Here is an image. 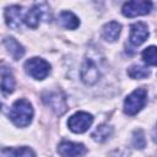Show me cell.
Masks as SVG:
<instances>
[{
    "mask_svg": "<svg viewBox=\"0 0 157 157\" xmlns=\"http://www.w3.org/2000/svg\"><path fill=\"white\" fill-rule=\"evenodd\" d=\"M58 22L61 27L66 29H76L80 26V20L70 11H63L60 12L58 17Z\"/></svg>",
    "mask_w": 157,
    "mask_h": 157,
    "instance_id": "14",
    "label": "cell"
},
{
    "mask_svg": "<svg viewBox=\"0 0 157 157\" xmlns=\"http://www.w3.org/2000/svg\"><path fill=\"white\" fill-rule=\"evenodd\" d=\"M26 72L36 80H43L49 75L50 65L42 58H31L25 63Z\"/></svg>",
    "mask_w": 157,
    "mask_h": 157,
    "instance_id": "4",
    "label": "cell"
},
{
    "mask_svg": "<svg viewBox=\"0 0 157 157\" xmlns=\"http://www.w3.org/2000/svg\"><path fill=\"white\" fill-rule=\"evenodd\" d=\"M58 152L61 156H81L86 153V147L82 144L63 141L58 146Z\"/></svg>",
    "mask_w": 157,
    "mask_h": 157,
    "instance_id": "11",
    "label": "cell"
},
{
    "mask_svg": "<svg viewBox=\"0 0 157 157\" xmlns=\"http://www.w3.org/2000/svg\"><path fill=\"white\" fill-rule=\"evenodd\" d=\"M120 31H121V26L120 23L115 22V21H112V22H108L103 26L102 28V37L107 40V42H115L120 34Z\"/></svg>",
    "mask_w": 157,
    "mask_h": 157,
    "instance_id": "12",
    "label": "cell"
},
{
    "mask_svg": "<svg viewBox=\"0 0 157 157\" xmlns=\"http://www.w3.org/2000/svg\"><path fill=\"white\" fill-rule=\"evenodd\" d=\"M40 20H50V11L44 0H37L23 17L25 23L31 28H37Z\"/></svg>",
    "mask_w": 157,
    "mask_h": 157,
    "instance_id": "2",
    "label": "cell"
},
{
    "mask_svg": "<svg viewBox=\"0 0 157 157\" xmlns=\"http://www.w3.org/2000/svg\"><path fill=\"white\" fill-rule=\"evenodd\" d=\"M5 20L10 28L20 29L22 23V7L18 5H12L5 9Z\"/></svg>",
    "mask_w": 157,
    "mask_h": 157,
    "instance_id": "10",
    "label": "cell"
},
{
    "mask_svg": "<svg viewBox=\"0 0 157 157\" xmlns=\"http://www.w3.org/2000/svg\"><path fill=\"white\" fill-rule=\"evenodd\" d=\"M1 90L4 93H11L15 90V78L11 71L2 66L1 67Z\"/></svg>",
    "mask_w": 157,
    "mask_h": 157,
    "instance_id": "15",
    "label": "cell"
},
{
    "mask_svg": "<svg viewBox=\"0 0 157 157\" xmlns=\"http://www.w3.org/2000/svg\"><path fill=\"white\" fill-rule=\"evenodd\" d=\"M142 59L146 64L157 66V47H153V45L147 47L142 52Z\"/></svg>",
    "mask_w": 157,
    "mask_h": 157,
    "instance_id": "19",
    "label": "cell"
},
{
    "mask_svg": "<svg viewBox=\"0 0 157 157\" xmlns=\"http://www.w3.org/2000/svg\"><path fill=\"white\" fill-rule=\"evenodd\" d=\"M4 45L7 49V52L10 53V55L15 60L21 59L23 56V54H25V48L12 37H5L4 38Z\"/></svg>",
    "mask_w": 157,
    "mask_h": 157,
    "instance_id": "13",
    "label": "cell"
},
{
    "mask_svg": "<svg viewBox=\"0 0 157 157\" xmlns=\"http://www.w3.org/2000/svg\"><path fill=\"white\" fill-rule=\"evenodd\" d=\"M152 10L151 0H129L123 5L121 12L126 17L147 15Z\"/></svg>",
    "mask_w": 157,
    "mask_h": 157,
    "instance_id": "5",
    "label": "cell"
},
{
    "mask_svg": "<svg viewBox=\"0 0 157 157\" xmlns=\"http://www.w3.org/2000/svg\"><path fill=\"white\" fill-rule=\"evenodd\" d=\"M148 37L147 26L142 22H136L130 26V43L135 47L141 45Z\"/></svg>",
    "mask_w": 157,
    "mask_h": 157,
    "instance_id": "9",
    "label": "cell"
},
{
    "mask_svg": "<svg viewBox=\"0 0 157 157\" xmlns=\"http://www.w3.org/2000/svg\"><path fill=\"white\" fill-rule=\"evenodd\" d=\"M9 117L11 119V121L18 128H25V126L29 125V123L32 121V118H33L32 104L27 99H23V98L17 99L12 104Z\"/></svg>",
    "mask_w": 157,
    "mask_h": 157,
    "instance_id": "1",
    "label": "cell"
},
{
    "mask_svg": "<svg viewBox=\"0 0 157 157\" xmlns=\"http://www.w3.org/2000/svg\"><path fill=\"white\" fill-rule=\"evenodd\" d=\"M113 132V128L108 124H102L99 126H97V129L92 132V137L93 140L98 141V142H103L107 139H109V136Z\"/></svg>",
    "mask_w": 157,
    "mask_h": 157,
    "instance_id": "17",
    "label": "cell"
},
{
    "mask_svg": "<svg viewBox=\"0 0 157 157\" xmlns=\"http://www.w3.org/2000/svg\"><path fill=\"white\" fill-rule=\"evenodd\" d=\"M132 144L136 148H144L146 145V140H145V135L142 130H135L134 135H132Z\"/></svg>",
    "mask_w": 157,
    "mask_h": 157,
    "instance_id": "20",
    "label": "cell"
},
{
    "mask_svg": "<svg viewBox=\"0 0 157 157\" xmlns=\"http://www.w3.org/2000/svg\"><path fill=\"white\" fill-rule=\"evenodd\" d=\"M128 75L131 78H145L150 75V70L141 65H131L128 69Z\"/></svg>",
    "mask_w": 157,
    "mask_h": 157,
    "instance_id": "18",
    "label": "cell"
},
{
    "mask_svg": "<svg viewBox=\"0 0 157 157\" xmlns=\"http://www.w3.org/2000/svg\"><path fill=\"white\" fill-rule=\"evenodd\" d=\"M147 91L145 88H137L132 91L124 101V112L128 115H135L146 104Z\"/></svg>",
    "mask_w": 157,
    "mask_h": 157,
    "instance_id": "3",
    "label": "cell"
},
{
    "mask_svg": "<svg viewBox=\"0 0 157 157\" xmlns=\"http://www.w3.org/2000/svg\"><path fill=\"white\" fill-rule=\"evenodd\" d=\"M152 136H153V141L157 144V124H156V126H155V130H153Z\"/></svg>",
    "mask_w": 157,
    "mask_h": 157,
    "instance_id": "21",
    "label": "cell"
},
{
    "mask_svg": "<svg viewBox=\"0 0 157 157\" xmlns=\"http://www.w3.org/2000/svg\"><path fill=\"white\" fill-rule=\"evenodd\" d=\"M1 156H13V157H34L36 153L31 148L23 146L17 148H4L1 150Z\"/></svg>",
    "mask_w": 157,
    "mask_h": 157,
    "instance_id": "16",
    "label": "cell"
},
{
    "mask_svg": "<svg viewBox=\"0 0 157 157\" xmlns=\"http://www.w3.org/2000/svg\"><path fill=\"white\" fill-rule=\"evenodd\" d=\"M42 99L58 115L64 114L67 109L65 96L60 92H45L42 94Z\"/></svg>",
    "mask_w": 157,
    "mask_h": 157,
    "instance_id": "7",
    "label": "cell"
},
{
    "mask_svg": "<svg viewBox=\"0 0 157 157\" xmlns=\"http://www.w3.org/2000/svg\"><path fill=\"white\" fill-rule=\"evenodd\" d=\"M93 123V117L86 112H77L71 115L67 120V126L72 132L82 134L85 132Z\"/></svg>",
    "mask_w": 157,
    "mask_h": 157,
    "instance_id": "6",
    "label": "cell"
},
{
    "mask_svg": "<svg viewBox=\"0 0 157 157\" xmlns=\"http://www.w3.org/2000/svg\"><path fill=\"white\" fill-rule=\"evenodd\" d=\"M99 78V70L91 58H86L81 66V80L86 85H93Z\"/></svg>",
    "mask_w": 157,
    "mask_h": 157,
    "instance_id": "8",
    "label": "cell"
}]
</instances>
